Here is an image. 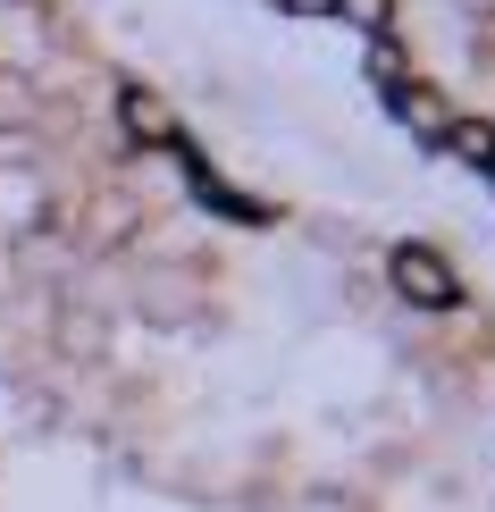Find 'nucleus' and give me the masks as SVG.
Segmentation results:
<instances>
[{
	"label": "nucleus",
	"instance_id": "nucleus-1",
	"mask_svg": "<svg viewBox=\"0 0 495 512\" xmlns=\"http://www.w3.org/2000/svg\"><path fill=\"white\" fill-rule=\"evenodd\" d=\"M386 277H395V294H403V303H420V311H445V303H454V269H445L428 244H403L395 261H386Z\"/></svg>",
	"mask_w": 495,
	"mask_h": 512
},
{
	"label": "nucleus",
	"instance_id": "nucleus-2",
	"mask_svg": "<svg viewBox=\"0 0 495 512\" xmlns=\"http://www.w3.org/2000/svg\"><path fill=\"white\" fill-rule=\"evenodd\" d=\"M135 236H143V202L126 194V185H110V194L84 202V244H93V252H126Z\"/></svg>",
	"mask_w": 495,
	"mask_h": 512
},
{
	"label": "nucleus",
	"instance_id": "nucleus-3",
	"mask_svg": "<svg viewBox=\"0 0 495 512\" xmlns=\"http://www.w3.org/2000/svg\"><path fill=\"white\" fill-rule=\"evenodd\" d=\"M51 345L68 353V361H93L101 345H110V319H101L93 303H59V319H51Z\"/></svg>",
	"mask_w": 495,
	"mask_h": 512
},
{
	"label": "nucleus",
	"instance_id": "nucleus-4",
	"mask_svg": "<svg viewBox=\"0 0 495 512\" xmlns=\"http://www.w3.org/2000/svg\"><path fill=\"white\" fill-rule=\"evenodd\" d=\"M193 311H202V294H193V277H185V269L143 286V319H193Z\"/></svg>",
	"mask_w": 495,
	"mask_h": 512
},
{
	"label": "nucleus",
	"instance_id": "nucleus-5",
	"mask_svg": "<svg viewBox=\"0 0 495 512\" xmlns=\"http://www.w3.org/2000/svg\"><path fill=\"white\" fill-rule=\"evenodd\" d=\"M42 110V93H34V76H17V68H0V135H26Z\"/></svg>",
	"mask_w": 495,
	"mask_h": 512
},
{
	"label": "nucleus",
	"instance_id": "nucleus-6",
	"mask_svg": "<svg viewBox=\"0 0 495 512\" xmlns=\"http://www.w3.org/2000/svg\"><path fill=\"white\" fill-rule=\"evenodd\" d=\"M118 118H126V135H135V143H160L168 135V110L143 93V84H126V93H118Z\"/></svg>",
	"mask_w": 495,
	"mask_h": 512
},
{
	"label": "nucleus",
	"instance_id": "nucleus-7",
	"mask_svg": "<svg viewBox=\"0 0 495 512\" xmlns=\"http://www.w3.org/2000/svg\"><path fill=\"white\" fill-rule=\"evenodd\" d=\"M454 152H462L470 168H495V126H487V118H462V126H454Z\"/></svg>",
	"mask_w": 495,
	"mask_h": 512
},
{
	"label": "nucleus",
	"instance_id": "nucleus-8",
	"mask_svg": "<svg viewBox=\"0 0 495 512\" xmlns=\"http://www.w3.org/2000/svg\"><path fill=\"white\" fill-rule=\"evenodd\" d=\"M386 9H395V0H336V17H353V26H386Z\"/></svg>",
	"mask_w": 495,
	"mask_h": 512
},
{
	"label": "nucleus",
	"instance_id": "nucleus-9",
	"mask_svg": "<svg viewBox=\"0 0 495 512\" xmlns=\"http://www.w3.org/2000/svg\"><path fill=\"white\" fill-rule=\"evenodd\" d=\"M286 17H336V0H277Z\"/></svg>",
	"mask_w": 495,
	"mask_h": 512
},
{
	"label": "nucleus",
	"instance_id": "nucleus-10",
	"mask_svg": "<svg viewBox=\"0 0 495 512\" xmlns=\"http://www.w3.org/2000/svg\"><path fill=\"white\" fill-rule=\"evenodd\" d=\"M454 9H462V17H495V0H454Z\"/></svg>",
	"mask_w": 495,
	"mask_h": 512
}]
</instances>
